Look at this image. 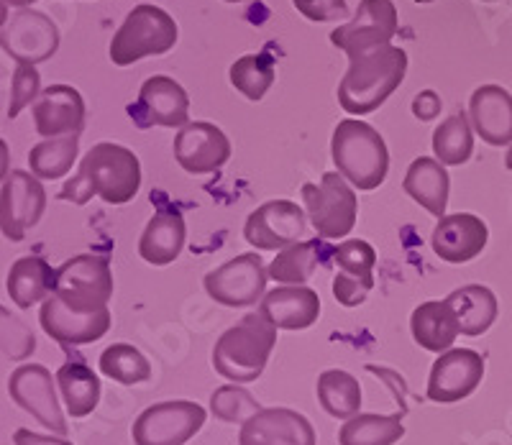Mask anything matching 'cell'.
Wrapping results in <instances>:
<instances>
[{"mask_svg":"<svg viewBox=\"0 0 512 445\" xmlns=\"http://www.w3.org/2000/svg\"><path fill=\"white\" fill-rule=\"evenodd\" d=\"M34 126L44 139L80 133L85 126V100L72 85H49L34 103Z\"/></svg>","mask_w":512,"mask_h":445,"instance_id":"21","label":"cell"},{"mask_svg":"<svg viewBox=\"0 0 512 445\" xmlns=\"http://www.w3.org/2000/svg\"><path fill=\"white\" fill-rule=\"evenodd\" d=\"M313 422L287 407H264L241 425L239 445H315Z\"/></svg>","mask_w":512,"mask_h":445,"instance_id":"17","label":"cell"},{"mask_svg":"<svg viewBox=\"0 0 512 445\" xmlns=\"http://www.w3.org/2000/svg\"><path fill=\"white\" fill-rule=\"evenodd\" d=\"M175 159L187 174L218 172L231 159V141L216 123H187L175 136Z\"/></svg>","mask_w":512,"mask_h":445,"instance_id":"19","label":"cell"},{"mask_svg":"<svg viewBox=\"0 0 512 445\" xmlns=\"http://www.w3.org/2000/svg\"><path fill=\"white\" fill-rule=\"evenodd\" d=\"M39 323L52 341L62 346H85L100 341L111 330L113 318L108 307L98 313H75L57 295H52L41 305Z\"/></svg>","mask_w":512,"mask_h":445,"instance_id":"18","label":"cell"},{"mask_svg":"<svg viewBox=\"0 0 512 445\" xmlns=\"http://www.w3.org/2000/svg\"><path fill=\"white\" fill-rule=\"evenodd\" d=\"M374 282H367V279H356L349 277V274L338 272L336 279H333V295L344 307H356L367 300V295L372 292Z\"/></svg>","mask_w":512,"mask_h":445,"instance_id":"42","label":"cell"},{"mask_svg":"<svg viewBox=\"0 0 512 445\" xmlns=\"http://www.w3.org/2000/svg\"><path fill=\"white\" fill-rule=\"evenodd\" d=\"M333 261H336L338 272L349 274L356 279H367L374 282V264H377V251L372 243L367 241H344L338 243L336 249L331 251Z\"/></svg>","mask_w":512,"mask_h":445,"instance_id":"38","label":"cell"},{"mask_svg":"<svg viewBox=\"0 0 512 445\" xmlns=\"http://www.w3.org/2000/svg\"><path fill=\"white\" fill-rule=\"evenodd\" d=\"M8 169H11V149L0 139V182L8 180Z\"/></svg>","mask_w":512,"mask_h":445,"instance_id":"45","label":"cell"},{"mask_svg":"<svg viewBox=\"0 0 512 445\" xmlns=\"http://www.w3.org/2000/svg\"><path fill=\"white\" fill-rule=\"evenodd\" d=\"M320 254L323 249L318 246V241H303L290 249L277 251V259H272V264L267 266L269 279L285 284V287H303L318 269Z\"/></svg>","mask_w":512,"mask_h":445,"instance_id":"34","label":"cell"},{"mask_svg":"<svg viewBox=\"0 0 512 445\" xmlns=\"http://www.w3.org/2000/svg\"><path fill=\"white\" fill-rule=\"evenodd\" d=\"M318 402L336 420H351L361 410V384L349 371H323L318 376Z\"/></svg>","mask_w":512,"mask_h":445,"instance_id":"30","label":"cell"},{"mask_svg":"<svg viewBox=\"0 0 512 445\" xmlns=\"http://www.w3.org/2000/svg\"><path fill=\"white\" fill-rule=\"evenodd\" d=\"M402 187L413 197L415 203L423 205L438 220L446 215L448 208V192H451V180L448 172L438 159L420 157L408 167V174L402 180Z\"/></svg>","mask_w":512,"mask_h":445,"instance_id":"27","label":"cell"},{"mask_svg":"<svg viewBox=\"0 0 512 445\" xmlns=\"http://www.w3.org/2000/svg\"><path fill=\"white\" fill-rule=\"evenodd\" d=\"M305 213L310 218V226L315 228L320 238L336 241L346 238L356 226L359 215V197L354 187L338 172H326L320 182L303 185Z\"/></svg>","mask_w":512,"mask_h":445,"instance_id":"6","label":"cell"},{"mask_svg":"<svg viewBox=\"0 0 512 445\" xmlns=\"http://www.w3.org/2000/svg\"><path fill=\"white\" fill-rule=\"evenodd\" d=\"M308 213L292 200H269L246 218L244 238L256 251H282L305 241Z\"/></svg>","mask_w":512,"mask_h":445,"instance_id":"10","label":"cell"},{"mask_svg":"<svg viewBox=\"0 0 512 445\" xmlns=\"http://www.w3.org/2000/svg\"><path fill=\"white\" fill-rule=\"evenodd\" d=\"M185 218L177 210L162 208L152 220L146 231L141 233L139 254L146 264L152 266H167L175 259H180L182 249H185Z\"/></svg>","mask_w":512,"mask_h":445,"instance_id":"25","label":"cell"},{"mask_svg":"<svg viewBox=\"0 0 512 445\" xmlns=\"http://www.w3.org/2000/svg\"><path fill=\"white\" fill-rule=\"evenodd\" d=\"M8 6H18V8H29L31 3H36V0H6Z\"/></svg>","mask_w":512,"mask_h":445,"instance_id":"47","label":"cell"},{"mask_svg":"<svg viewBox=\"0 0 512 445\" xmlns=\"http://www.w3.org/2000/svg\"><path fill=\"white\" fill-rule=\"evenodd\" d=\"M57 376L41 364L18 366L8 379V394L21 410L36 417L44 428L52 430L54 435H67V422H64L62 407H59L57 389H54Z\"/></svg>","mask_w":512,"mask_h":445,"instance_id":"12","label":"cell"},{"mask_svg":"<svg viewBox=\"0 0 512 445\" xmlns=\"http://www.w3.org/2000/svg\"><path fill=\"white\" fill-rule=\"evenodd\" d=\"M259 410H264V407L241 384H226V387L216 389V392L210 394V412L221 422H228V425H233V422L244 425Z\"/></svg>","mask_w":512,"mask_h":445,"instance_id":"37","label":"cell"},{"mask_svg":"<svg viewBox=\"0 0 512 445\" xmlns=\"http://www.w3.org/2000/svg\"><path fill=\"white\" fill-rule=\"evenodd\" d=\"M141 190V164L134 151L121 144H95L82 157L80 169L64 182L59 200L85 205L100 197L111 205L131 203Z\"/></svg>","mask_w":512,"mask_h":445,"instance_id":"1","label":"cell"},{"mask_svg":"<svg viewBox=\"0 0 512 445\" xmlns=\"http://www.w3.org/2000/svg\"><path fill=\"white\" fill-rule=\"evenodd\" d=\"M0 47L6 49L11 59L18 64H36L47 62L59 49V29L54 26L47 13L21 8L13 13L6 29L0 31Z\"/></svg>","mask_w":512,"mask_h":445,"instance_id":"15","label":"cell"},{"mask_svg":"<svg viewBox=\"0 0 512 445\" xmlns=\"http://www.w3.org/2000/svg\"><path fill=\"white\" fill-rule=\"evenodd\" d=\"M259 313L277 330H305L320 318V297L310 287H277L259 302Z\"/></svg>","mask_w":512,"mask_h":445,"instance_id":"23","label":"cell"},{"mask_svg":"<svg viewBox=\"0 0 512 445\" xmlns=\"http://www.w3.org/2000/svg\"><path fill=\"white\" fill-rule=\"evenodd\" d=\"M443 103L433 90H423L418 98L413 100V116L420 118V121H433V118L441 113Z\"/></svg>","mask_w":512,"mask_h":445,"instance_id":"43","label":"cell"},{"mask_svg":"<svg viewBox=\"0 0 512 445\" xmlns=\"http://www.w3.org/2000/svg\"><path fill=\"white\" fill-rule=\"evenodd\" d=\"M205 410L190 399H167L136 417L134 445H185L203 430Z\"/></svg>","mask_w":512,"mask_h":445,"instance_id":"8","label":"cell"},{"mask_svg":"<svg viewBox=\"0 0 512 445\" xmlns=\"http://www.w3.org/2000/svg\"><path fill=\"white\" fill-rule=\"evenodd\" d=\"M469 121L484 144H512V95L500 85L477 87L469 100Z\"/></svg>","mask_w":512,"mask_h":445,"instance_id":"22","label":"cell"},{"mask_svg":"<svg viewBox=\"0 0 512 445\" xmlns=\"http://www.w3.org/2000/svg\"><path fill=\"white\" fill-rule=\"evenodd\" d=\"M13 443L16 445H72L70 440L64 438H52V435H39L31 433V430L21 428L13 433Z\"/></svg>","mask_w":512,"mask_h":445,"instance_id":"44","label":"cell"},{"mask_svg":"<svg viewBox=\"0 0 512 445\" xmlns=\"http://www.w3.org/2000/svg\"><path fill=\"white\" fill-rule=\"evenodd\" d=\"M505 167L510 169V172H512V146H510V151H507V157H505Z\"/></svg>","mask_w":512,"mask_h":445,"instance_id":"48","label":"cell"},{"mask_svg":"<svg viewBox=\"0 0 512 445\" xmlns=\"http://www.w3.org/2000/svg\"><path fill=\"white\" fill-rule=\"evenodd\" d=\"M277 346V328L264 313H249L228 328L213 348V369L233 384L256 382Z\"/></svg>","mask_w":512,"mask_h":445,"instance_id":"3","label":"cell"},{"mask_svg":"<svg viewBox=\"0 0 512 445\" xmlns=\"http://www.w3.org/2000/svg\"><path fill=\"white\" fill-rule=\"evenodd\" d=\"M57 387L72 417H88L100 402V379L85 361H67L57 371Z\"/></svg>","mask_w":512,"mask_h":445,"instance_id":"29","label":"cell"},{"mask_svg":"<svg viewBox=\"0 0 512 445\" xmlns=\"http://www.w3.org/2000/svg\"><path fill=\"white\" fill-rule=\"evenodd\" d=\"M446 300L454 307L461 333L472 338L487 333L495 325L497 313H500L495 292L484 284H466V287L454 289Z\"/></svg>","mask_w":512,"mask_h":445,"instance_id":"28","label":"cell"},{"mask_svg":"<svg viewBox=\"0 0 512 445\" xmlns=\"http://www.w3.org/2000/svg\"><path fill=\"white\" fill-rule=\"evenodd\" d=\"M100 371L123 387H134L152 379V364L131 343H113L105 348L100 356Z\"/></svg>","mask_w":512,"mask_h":445,"instance_id":"35","label":"cell"},{"mask_svg":"<svg viewBox=\"0 0 512 445\" xmlns=\"http://www.w3.org/2000/svg\"><path fill=\"white\" fill-rule=\"evenodd\" d=\"M267 266L259 254H241L205 274L210 300L226 307H251L267 295Z\"/></svg>","mask_w":512,"mask_h":445,"instance_id":"9","label":"cell"},{"mask_svg":"<svg viewBox=\"0 0 512 445\" xmlns=\"http://www.w3.org/2000/svg\"><path fill=\"white\" fill-rule=\"evenodd\" d=\"M482 3H495V0H482Z\"/></svg>","mask_w":512,"mask_h":445,"instance_id":"51","label":"cell"},{"mask_svg":"<svg viewBox=\"0 0 512 445\" xmlns=\"http://www.w3.org/2000/svg\"><path fill=\"white\" fill-rule=\"evenodd\" d=\"M0 351L13 361H26L36 351V336L24 320L0 305Z\"/></svg>","mask_w":512,"mask_h":445,"instance_id":"39","label":"cell"},{"mask_svg":"<svg viewBox=\"0 0 512 445\" xmlns=\"http://www.w3.org/2000/svg\"><path fill=\"white\" fill-rule=\"evenodd\" d=\"M8 24V3L6 0H0V31L6 29Z\"/></svg>","mask_w":512,"mask_h":445,"instance_id":"46","label":"cell"},{"mask_svg":"<svg viewBox=\"0 0 512 445\" xmlns=\"http://www.w3.org/2000/svg\"><path fill=\"white\" fill-rule=\"evenodd\" d=\"M489 241V228L482 218L472 213L443 215L433 228L431 246L446 264H466L477 259Z\"/></svg>","mask_w":512,"mask_h":445,"instance_id":"20","label":"cell"},{"mask_svg":"<svg viewBox=\"0 0 512 445\" xmlns=\"http://www.w3.org/2000/svg\"><path fill=\"white\" fill-rule=\"evenodd\" d=\"M6 289L16 307L29 310L39 300H49L57 292V269L44 256H21L8 272Z\"/></svg>","mask_w":512,"mask_h":445,"instance_id":"24","label":"cell"},{"mask_svg":"<svg viewBox=\"0 0 512 445\" xmlns=\"http://www.w3.org/2000/svg\"><path fill=\"white\" fill-rule=\"evenodd\" d=\"M484 379V359L472 348H451L441 353L428 379V399L454 405L477 392Z\"/></svg>","mask_w":512,"mask_h":445,"instance_id":"16","label":"cell"},{"mask_svg":"<svg viewBox=\"0 0 512 445\" xmlns=\"http://www.w3.org/2000/svg\"><path fill=\"white\" fill-rule=\"evenodd\" d=\"M54 295L75 313H98L113 297V269L105 256L80 254L57 269Z\"/></svg>","mask_w":512,"mask_h":445,"instance_id":"7","label":"cell"},{"mask_svg":"<svg viewBox=\"0 0 512 445\" xmlns=\"http://www.w3.org/2000/svg\"><path fill=\"white\" fill-rule=\"evenodd\" d=\"M292 3H295L297 11L315 24H328V21H336V18L349 13L346 0H292Z\"/></svg>","mask_w":512,"mask_h":445,"instance_id":"41","label":"cell"},{"mask_svg":"<svg viewBox=\"0 0 512 445\" xmlns=\"http://www.w3.org/2000/svg\"><path fill=\"white\" fill-rule=\"evenodd\" d=\"M400 21L392 0H361L349 24L338 26L331 34L333 47L346 52V57L387 47L395 39Z\"/></svg>","mask_w":512,"mask_h":445,"instance_id":"11","label":"cell"},{"mask_svg":"<svg viewBox=\"0 0 512 445\" xmlns=\"http://www.w3.org/2000/svg\"><path fill=\"white\" fill-rule=\"evenodd\" d=\"M231 85L239 90L244 98L262 100L269 93V87L274 85V57L272 54H246V57L236 59L228 70Z\"/></svg>","mask_w":512,"mask_h":445,"instance_id":"36","label":"cell"},{"mask_svg":"<svg viewBox=\"0 0 512 445\" xmlns=\"http://www.w3.org/2000/svg\"><path fill=\"white\" fill-rule=\"evenodd\" d=\"M474 128L469 116L456 113L433 131V154L443 167H461L472 159Z\"/></svg>","mask_w":512,"mask_h":445,"instance_id":"33","label":"cell"},{"mask_svg":"<svg viewBox=\"0 0 512 445\" xmlns=\"http://www.w3.org/2000/svg\"><path fill=\"white\" fill-rule=\"evenodd\" d=\"M41 95V75L31 64H18L11 80V103H8V118H18V113L29 108Z\"/></svg>","mask_w":512,"mask_h":445,"instance_id":"40","label":"cell"},{"mask_svg":"<svg viewBox=\"0 0 512 445\" xmlns=\"http://www.w3.org/2000/svg\"><path fill=\"white\" fill-rule=\"evenodd\" d=\"M80 157V136H59V139H44L29 151V167L39 180H62L75 167Z\"/></svg>","mask_w":512,"mask_h":445,"instance_id":"31","label":"cell"},{"mask_svg":"<svg viewBox=\"0 0 512 445\" xmlns=\"http://www.w3.org/2000/svg\"><path fill=\"white\" fill-rule=\"evenodd\" d=\"M226 3H246V0H226Z\"/></svg>","mask_w":512,"mask_h":445,"instance_id":"49","label":"cell"},{"mask_svg":"<svg viewBox=\"0 0 512 445\" xmlns=\"http://www.w3.org/2000/svg\"><path fill=\"white\" fill-rule=\"evenodd\" d=\"M405 72L408 54L392 44L349 57V72L338 85V103L349 116L374 113L402 85Z\"/></svg>","mask_w":512,"mask_h":445,"instance_id":"2","label":"cell"},{"mask_svg":"<svg viewBox=\"0 0 512 445\" xmlns=\"http://www.w3.org/2000/svg\"><path fill=\"white\" fill-rule=\"evenodd\" d=\"M175 18L169 16L164 8L141 3L128 13L121 29L113 34L111 41V62L118 67L141 62L146 57H162L177 44Z\"/></svg>","mask_w":512,"mask_h":445,"instance_id":"5","label":"cell"},{"mask_svg":"<svg viewBox=\"0 0 512 445\" xmlns=\"http://www.w3.org/2000/svg\"><path fill=\"white\" fill-rule=\"evenodd\" d=\"M405 435L402 415H354L338 430V445H395Z\"/></svg>","mask_w":512,"mask_h":445,"instance_id":"32","label":"cell"},{"mask_svg":"<svg viewBox=\"0 0 512 445\" xmlns=\"http://www.w3.org/2000/svg\"><path fill=\"white\" fill-rule=\"evenodd\" d=\"M136 128H185L190 123V98L185 87L167 75H154L141 85L136 103L128 105Z\"/></svg>","mask_w":512,"mask_h":445,"instance_id":"14","label":"cell"},{"mask_svg":"<svg viewBox=\"0 0 512 445\" xmlns=\"http://www.w3.org/2000/svg\"><path fill=\"white\" fill-rule=\"evenodd\" d=\"M331 157L338 174L361 192L377 190L390 172V151L374 126L346 118L331 139Z\"/></svg>","mask_w":512,"mask_h":445,"instance_id":"4","label":"cell"},{"mask_svg":"<svg viewBox=\"0 0 512 445\" xmlns=\"http://www.w3.org/2000/svg\"><path fill=\"white\" fill-rule=\"evenodd\" d=\"M415 3H433V0H415Z\"/></svg>","mask_w":512,"mask_h":445,"instance_id":"50","label":"cell"},{"mask_svg":"<svg viewBox=\"0 0 512 445\" xmlns=\"http://www.w3.org/2000/svg\"><path fill=\"white\" fill-rule=\"evenodd\" d=\"M410 330L420 348L431 353H446L459 338V320H456L454 307L448 300H428L413 310Z\"/></svg>","mask_w":512,"mask_h":445,"instance_id":"26","label":"cell"},{"mask_svg":"<svg viewBox=\"0 0 512 445\" xmlns=\"http://www.w3.org/2000/svg\"><path fill=\"white\" fill-rule=\"evenodd\" d=\"M47 210V190L39 177L24 169H13L0 190V231L8 241H24Z\"/></svg>","mask_w":512,"mask_h":445,"instance_id":"13","label":"cell"}]
</instances>
